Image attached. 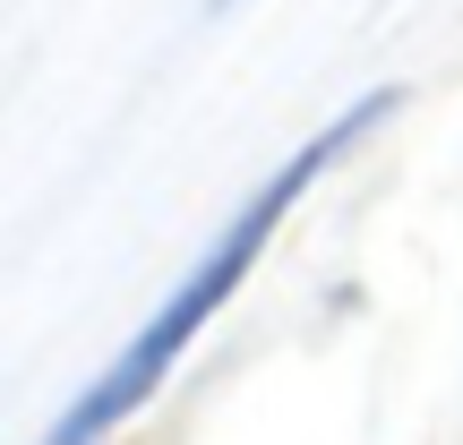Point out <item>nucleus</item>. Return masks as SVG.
Here are the masks:
<instances>
[{"label": "nucleus", "mask_w": 463, "mask_h": 445, "mask_svg": "<svg viewBox=\"0 0 463 445\" xmlns=\"http://www.w3.org/2000/svg\"><path fill=\"white\" fill-rule=\"evenodd\" d=\"M386 112H395V95L378 86V95H361V103H352L344 120H326V129H317L309 146H300L292 163H283L275 181H266L258 198H249L241 215H232V223L215 231V248H206V257H198V265H189V274H181V283L164 292V309H155L146 326H137L129 343L112 351V368H103V377H95V385H86V394H78V403L61 412V429H52L43 445H103V437H112V429H120L129 412H146V403H155V385L172 377V360H181V351H189V343L206 334V317H215L232 292H241V274L258 265V248L275 240V223H283V215L300 206V189H309L317 172H326L335 154L352 146V137H369V129H378Z\"/></svg>", "instance_id": "f257e3e1"}]
</instances>
